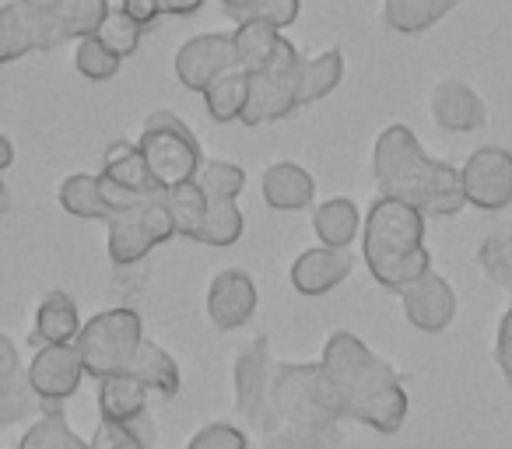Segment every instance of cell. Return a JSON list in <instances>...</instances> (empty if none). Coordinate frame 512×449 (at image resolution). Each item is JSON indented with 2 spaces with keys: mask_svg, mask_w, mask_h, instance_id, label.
<instances>
[{
  "mask_svg": "<svg viewBox=\"0 0 512 449\" xmlns=\"http://www.w3.org/2000/svg\"><path fill=\"white\" fill-rule=\"evenodd\" d=\"M320 365L334 386L344 421H358L379 435H393L404 428L407 407H411L404 383L397 369L379 358L362 337H355L351 330H334L323 344Z\"/></svg>",
  "mask_w": 512,
  "mask_h": 449,
  "instance_id": "obj_1",
  "label": "cell"
},
{
  "mask_svg": "<svg viewBox=\"0 0 512 449\" xmlns=\"http://www.w3.org/2000/svg\"><path fill=\"white\" fill-rule=\"evenodd\" d=\"M372 176L379 183V197L400 200L425 218H453L463 211L460 169L432 158L418 144L411 127L393 123L376 137L372 148Z\"/></svg>",
  "mask_w": 512,
  "mask_h": 449,
  "instance_id": "obj_2",
  "label": "cell"
},
{
  "mask_svg": "<svg viewBox=\"0 0 512 449\" xmlns=\"http://www.w3.org/2000/svg\"><path fill=\"white\" fill-rule=\"evenodd\" d=\"M425 214L390 197H376L362 221V260L376 285L386 292H407L432 274V253L425 250Z\"/></svg>",
  "mask_w": 512,
  "mask_h": 449,
  "instance_id": "obj_3",
  "label": "cell"
},
{
  "mask_svg": "<svg viewBox=\"0 0 512 449\" xmlns=\"http://www.w3.org/2000/svg\"><path fill=\"white\" fill-rule=\"evenodd\" d=\"M341 421V404H337V393L320 362L274 365L267 432L274 428H341Z\"/></svg>",
  "mask_w": 512,
  "mask_h": 449,
  "instance_id": "obj_4",
  "label": "cell"
},
{
  "mask_svg": "<svg viewBox=\"0 0 512 449\" xmlns=\"http://www.w3.org/2000/svg\"><path fill=\"white\" fill-rule=\"evenodd\" d=\"M137 148H141L144 162H148V172L155 179L158 193L172 190V186L193 183L200 165H204V155H200V144L193 137V130L176 113H169V109H158V113H151L144 120Z\"/></svg>",
  "mask_w": 512,
  "mask_h": 449,
  "instance_id": "obj_5",
  "label": "cell"
},
{
  "mask_svg": "<svg viewBox=\"0 0 512 449\" xmlns=\"http://www.w3.org/2000/svg\"><path fill=\"white\" fill-rule=\"evenodd\" d=\"M141 344H144L141 313L127 306H116L95 313L81 327L74 351H78L81 365H85V376L106 379L116 376V372H127Z\"/></svg>",
  "mask_w": 512,
  "mask_h": 449,
  "instance_id": "obj_6",
  "label": "cell"
},
{
  "mask_svg": "<svg viewBox=\"0 0 512 449\" xmlns=\"http://www.w3.org/2000/svg\"><path fill=\"white\" fill-rule=\"evenodd\" d=\"M299 50H295L288 39H281L278 53H274L271 67L264 74H253L249 78V102L242 109V120L246 127H264V123L274 120H288L292 113H299V88H295V78H299L302 67Z\"/></svg>",
  "mask_w": 512,
  "mask_h": 449,
  "instance_id": "obj_7",
  "label": "cell"
},
{
  "mask_svg": "<svg viewBox=\"0 0 512 449\" xmlns=\"http://www.w3.org/2000/svg\"><path fill=\"white\" fill-rule=\"evenodd\" d=\"M169 239H176V221H172L169 207H165V197L155 193V197L141 200L134 211L109 221L106 250L116 267H134L155 246L169 243Z\"/></svg>",
  "mask_w": 512,
  "mask_h": 449,
  "instance_id": "obj_8",
  "label": "cell"
},
{
  "mask_svg": "<svg viewBox=\"0 0 512 449\" xmlns=\"http://www.w3.org/2000/svg\"><path fill=\"white\" fill-rule=\"evenodd\" d=\"M271 379H274V358L267 334L253 337L239 348L232 369L235 386V411L249 421L253 432L264 435L271 425Z\"/></svg>",
  "mask_w": 512,
  "mask_h": 449,
  "instance_id": "obj_9",
  "label": "cell"
},
{
  "mask_svg": "<svg viewBox=\"0 0 512 449\" xmlns=\"http://www.w3.org/2000/svg\"><path fill=\"white\" fill-rule=\"evenodd\" d=\"M64 43L67 36L57 18L39 15L22 0H11L0 8V67L15 64L29 53H53Z\"/></svg>",
  "mask_w": 512,
  "mask_h": 449,
  "instance_id": "obj_10",
  "label": "cell"
},
{
  "mask_svg": "<svg viewBox=\"0 0 512 449\" xmlns=\"http://www.w3.org/2000/svg\"><path fill=\"white\" fill-rule=\"evenodd\" d=\"M463 200L477 211H505L512 204V151L477 148L460 169Z\"/></svg>",
  "mask_w": 512,
  "mask_h": 449,
  "instance_id": "obj_11",
  "label": "cell"
},
{
  "mask_svg": "<svg viewBox=\"0 0 512 449\" xmlns=\"http://www.w3.org/2000/svg\"><path fill=\"white\" fill-rule=\"evenodd\" d=\"M25 376H29L36 397L46 404V411H60V404L81 390L85 365H81L74 344H57V348H39L25 365Z\"/></svg>",
  "mask_w": 512,
  "mask_h": 449,
  "instance_id": "obj_12",
  "label": "cell"
},
{
  "mask_svg": "<svg viewBox=\"0 0 512 449\" xmlns=\"http://www.w3.org/2000/svg\"><path fill=\"white\" fill-rule=\"evenodd\" d=\"M235 64V43L232 32H204V36H193L179 46L176 53V78L190 92H207L214 78H221L225 71H232Z\"/></svg>",
  "mask_w": 512,
  "mask_h": 449,
  "instance_id": "obj_13",
  "label": "cell"
},
{
  "mask_svg": "<svg viewBox=\"0 0 512 449\" xmlns=\"http://www.w3.org/2000/svg\"><path fill=\"white\" fill-rule=\"evenodd\" d=\"M256 306H260V292H256L253 274L239 271V267L214 274L211 288H207V320L214 323V330L232 334V330L246 327L256 316Z\"/></svg>",
  "mask_w": 512,
  "mask_h": 449,
  "instance_id": "obj_14",
  "label": "cell"
},
{
  "mask_svg": "<svg viewBox=\"0 0 512 449\" xmlns=\"http://www.w3.org/2000/svg\"><path fill=\"white\" fill-rule=\"evenodd\" d=\"M404 302V316L414 330L421 334H442L449 330V323L456 320V292L442 274H425L418 285H411L407 292H400Z\"/></svg>",
  "mask_w": 512,
  "mask_h": 449,
  "instance_id": "obj_15",
  "label": "cell"
},
{
  "mask_svg": "<svg viewBox=\"0 0 512 449\" xmlns=\"http://www.w3.org/2000/svg\"><path fill=\"white\" fill-rule=\"evenodd\" d=\"M351 271H355V257L348 250L309 246L292 264V288L306 299H320V295L334 292L337 285H344Z\"/></svg>",
  "mask_w": 512,
  "mask_h": 449,
  "instance_id": "obj_16",
  "label": "cell"
},
{
  "mask_svg": "<svg viewBox=\"0 0 512 449\" xmlns=\"http://www.w3.org/2000/svg\"><path fill=\"white\" fill-rule=\"evenodd\" d=\"M432 116L449 134H474L488 123V106L467 81L446 78L432 88Z\"/></svg>",
  "mask_w": 512,
  "mask_h": 449,
  "instance_id": "obj_17",
  "label": "cell"
},
{
  "mask_svg": "<svg viewBox=\"0 0 512 449\" xmlns=\"http://www.w3.org/2000/svg\"><path fill=\"white\" fill-rule=\"evenodd\" d=\"M260 193L271 211H306L316 200V179L299 162H274L260 179Z\"/></svg>",
  "mask_w": 512,
  "mask_h": 449,
  "instance_id": "obj_18",
  "label": "cell"
},
{
  "mask_svg": "<svg viewBox=\"0 0 512 449\" xmlns=\"http://www.w3.org/2000/svg\"><path fill=\"white\" fill-rule=\"evenodd\" d=\"M81 313L78 302L71 299L67 292H50L36 309V323H32L29 344L32 348H57V344H74L81 334Z\"/></svg>",
  "mask_w": 512,
  "mask_h": 449,
  "instance_id": "obj_19",
  "label": "cell"
},
{
  "mask_svg": "<svg viewBox=\"0 0 512 449\" xmlns=\"http://www.w3.org/2000/svg\"><path fill=\"white\" fill-rule=\"evenodd\" d=\"M148 397L151 393L137 383L130 372H116V376L99 379V393H95V404H99L102 421H116V425H130V421L148 418Z\"/></svg>",
  "mask_w": 512,
  "mask_h": 449,
  "instance_id": "obj_20",
  "label": "cell"
},
{
  "mask_svg": "<svg viewBox=\"0 0 512 449\" xmlns=\"http://www.w3.org/2000/svg\"><path fill=\"white\" fill-rule=\"evenodd\" d=\"M127 372L144 386V390L158 393L162 400H176L179 386H183V376H179L176 358H172L162 344L148 341V337H144V344L137 348V355H134V362H130Z\"/></svg>",
  "mask_w": 512,
  "mask_h": 449,
  "instance_id": "obj_21",
  "label": "cell"
},
{
  "mask_svg": "<svg viewBox=\"0 0 512 449\" xmlns=\"http://www.w3.org/2000/svg\"><path fill=\"white\" fill-rule=\"evenodd\" d=\"M102 176L109 183H116L120 190L134 193V197H155V179L148 172V162H144L141 148L134 141H116L109 144L106 158H102Z\"/></svg>",
  "mask_w": 512,
  "mask_h": 449,
  "instance_id": "obj_22",
  "label": "cell"
},
{
  "mask_svg": "<svg viewBox=\"0 0 512 449\" xmlns=\"http://www.w3.org/2000/svg\"><path fill=\"white\" fill-rule=\"evenodd\" d=\"M313 232H316V239H320V246L348 250L358 239V232H362V214H358L355 200H348V197L323 200L313 211Z\"/></svg>",
  "mask_w": 512,
  "mask_h": 449,
  "instance_id": "obj_23",
  "label": "cell"
},
{
  "mask_svg": "<svg viewBox=\"0 0 512 449\" xmlns=\"http://www.w3.org/2000/svg\"><path fill=\"white\" fill-rule=\"evenodd\" d=\"M281 32L271 29L264 22H253V18H242L239 29L232 32V43H235V64L253 78V74H264L271 67L274 53L281 46Z\"/></svg>",
  "mask_w": 512,
  "mask_h": 449,
  "instance_id": "obj_24",
  "label": "cell"
},
{
  "mask_svg": "<svg viewBox=\"0 0 512 449\" xmlns=\"http://www.w3.org/2000/svg\"><path fill=\"white\" fill-rule=\"evenodd\" d=\"M456 4L460 0H383V22L390 32L414 36V32H425L435 22H442Z\"/></svg>",
  "mask_w": 512,
  "mask_h": 449,
  "instance_id": "obj_25",
  "label": "cell"
},
{
  "mask_svg": "<svg viewBox=\"0 0 512 449\" xmlns=\"http://www.w3.org/2000/svg\"><path fill=\"white\" fill-rule=\"evenodd\" d=\"M344 78V53L341 50H327L313 60H302L299 78H295V88H299V109L313 106V102L327 99Z\"/></svg>",
  "mask_w": 512,
  "mask_h": 449,
  "instance_id": "obj_26",
  "label": "cell"
},
{
  "mask_svg": "<svg viewBox=\"0 0 512 449\" xmlns=\"http://www.w3.org/2000/svg\"><path fill=\"white\" fill-rule=\"evenodd\" d=\"M249 102V74L242 67H232L221 78H214L204 92V106L211 113V120L218 123H232L242 120V109Z\"/></svg>",
  "mask_w": 512,
  "mask_h": 449,
  "instance_id": "obj_27",
  "label": "cell"
},
{
  "mask_svg": "<svg viewBox=\"0 0 512 449\" xmlns=\"http://www.w3.org/2000/svg\"><path fill=\"white\" fill-rule=\"evenodd\" d=\"M60 207L74 218H88V221H113V211L106 207L99 190V176L92 172H74L60 183Z\"/></svg>",
  "mask_w": 512,
  "mask_h": 449,
  "instance_id": "obj_28",
  "label": "cell"
},
{
  "mask_svg": "<svg viewBox=\"0 0 512 449\" xmlns=\"http://www.w3.org/2000/svg\"><path fill=\"white\" fill-rule=\"evenodd\" d=\"M242 229H246V218H242V211H239V204H235V200H211V207H207V218H204V225H200L197 236H193V243L218 246V250H225V246L239 243Z\"/></svg>",
  "mask_w": 512,
  "mask_h": 449,
  "instance_id": "obj_29",
  "label": "cell"
},
{
  "mask_svg": "<svg viewBox=\"0 0 512 449\" xmlns=\"http://www.w3.org/2000/svg\"><path fill=\"white\" fill-rule=\"evenodd\" d=\"M162 197H165V207H169L172 221H176V236H183V239L197 236L200 225H204V218H207V207H211V200L204 197L197 179H193V183H183V186H172V190H165Z\"/></svg>",
  "mask_w": 512,
  "mask_h": 449,
  "instance_id": "obj_30",
  "label": "cell"
},
{
  "mask_svg": "<svg viewBox=\"0 0 512 449\" xmlns=\"http://www.w3.org/2000/svg\"><path fill=\"white\" fill-rule=\"evenodd\" d=\"M18 449H92V442H85L67 425L64 411H46L43 418L25 428Z\"/></svg>",
  "mask_w": 512,
  "mask_h": 449,
  "instance_id": "obj_31",
  "label": "cell"
},
{
  "mask_svg": "<svg viewBox=\"0 0 512 449\" xmlns=\"http://www.w3.org/2000/svg\"><path fill=\"white\" fill-rule=\"evenodd\" d=\"M477 264L488 274V281H495L498 288L512 292V221H502L498 229H491L477 246Z\"/></svg>",
  "mask_w": 512,
  "mask_h": 449,
  "instance_id": "obj_32",
  "label": "cell"
},
{
  "mask_svg": "<svg viewBox=\"0 0 512 449\" xmlns=\"http://www.w3.org/2000/svg\"><path fill=\"white\" fill-rule=\"evenodd\" d=\"M46 414V404L36 397L29 386V376H15L8 383H0V428L25 425V421H39Z\"/></svg>",
  "mask_w": 512,
  "mask_h": 449,
  "instance_id": "obj_33",
  "label": "cell"
},
{
  "mask_svg": "<svg viewBox=\"0 0 512 449\" xmlns=\"http://www.w3.org/2000/svg\"><path fill=\"white\" fill-rule=\"evenodd\" d=\"M109 11H113L109 0H64L57 11V22L64 29V36L78 43V39H88L99 32V25L106 22Z\"/></svg>",
  "mask_w": 512,
  "mask_h": 449,
  "instance_id": "obj_34",
  "label": "cell"
},
{
  "mask_svg": "<svg viewBox=\"0 0 512 449\" xmlns=\"http://www.w3.org/2000/svg\"><path fill=\"white\" fill-rule=\"evenodd\" d=\"M92 449H151L155 446V421L141 418L130 425H116V421H99L92 439Z\"/></svg>",
  "mask_w": 512,
  "mask_h": 449,
  "instance_id": "obj_35",
  "label": "cell"
},
{
  "mask_svg": "<svg viewBox=\"0 0 512 449\" xmlns=\"http://www.w3.org/2000/svg\"><path fill=\"white\" fill-rule=\"evenodd\" d=\"M95 39H99L102 46H106L113 57L127 60L137 53V46H141L144 39V25L134 22V18L127 15L123 8H113L106 15V22L99 25V32H95Z\"/></svg>",
  "mask_w": 512,
  "mask_h": 449,
  "instance_id": "obj_36",
  "label": "cell"
},
{
  "mask_svg": "<svg viewBox=\"0 0 512 449\" xmlns=\"http://www.w3.org/2000/svg\"><path fill=\"white\" fill-rule=\"evenodd\" d=\"M197 186L204 190L207 200H235L246 186V172L235 162H221V158H204L197 172Z\"/></svg>",
  "mask_w": 512,
  "mask_h": 449,
  "instance_id": "obj_37",
  "label": "cell"
},
{
  "mask_svg": "<svg viewBox=\"0 0 512 449\" xmlns=\"http://www.w3.org/2000/svg\"><path fill=\"white\" fill-rule=\"evenodd\" d=\"M260 439L264 449H341V428H274Z\"/></svg>",
  "mask_w": 512,
  "mask_h": 449,
  "instance_id": "obj_38",
  "label": "cell"
},
{
  "mask_svg": "<svg viewBox=\"0 0 512 449\" xmlns=\"http://www.w3.org/2000/svg\"><path fill=\"white\" fill-rule=\"evenodd\" d=\"M120 64H123V60L113 57V53H109L95 36L78 39V46H74V67H78V74H81V78H88V81L116 78V74H120Z\"/></svg>",
  "mask_w": 512,
  "mask_h": 449,
  "instance_id": "obj_39",
  "label": "cell"
},
{
  "mask_svg": "<svg viewBox=\"0 0 512 449\" xmlns=\"http://www.w3.org/2000/svg\"><path fill=\"white\" fill-rule=\"evenodd\" d=\"M120 8L127 11L134 22H141L144 29H148V25L158 22L162 15H169V18L193 15V11L204 8V0H123Z\"/></svg>",
  "mask_w": 512,
  "mask_h": 449,
  "instance_id": "obj_40",
  "label": "cell"
},
{
  "mask_svg": "<svg viewBox=\"0 0 512 449\" xmlns=\"http://www.w3.org/2000/svg\"><path fill=\"white\" fill-rule=\"evenodd\" d=\"M186 449H249V435L232 421H211L200 432H193Z\"/></svg>",
  "mask_w": 512,
  "mask_h": 449,
  "instance_id": "obj_41",
  "label": "cell"
},
{
  "mask_svg": "<svg viewBox=\"0 0 512 449\" xmlns=\"http://www.w3.org/2000/svg\"><path fill=\"white\" fill-rule=\"evenodd\" d=\"M302 4L299 0H256L253 8H249L246 18H253V22H264L271 25V29H288V25L299 18Z\"/></svg>",
  "mask_w": 512,
  "mask_h": 449,
  "instance_id": "obj_42",
  "label": "cell"
},
{
  "mask_svg": "<svg viewBox=\"0 0 512 449\" xmlns=\"http://www.w3.org/2000/svg\"><path fill=\"white\" fill-rule=\"evenodd\" d=\"M495 362L502 369L505 383L512 386V306L505 309V316L498 320V337H495Z\"/></svg>",
  "mask_w": 512,
  "mask_h": 449,
  "instance_id": "obj_43",
  "label": "cell"
},
{
  "mask_svg": "<svg viewBox=\"0 0 512 449\" xmlns=\"http://www.w3.org/2000/svg\"><path fill=\"white\" fill-rule=\"evenodd\" d=\"M25 365H22V355H18L15 341L8 334H0V383H8V379L22 376Z\"/></svg>",
  "mask_w": 512,
  "mask_h": 449,
  "instance_id": "obj_44",
  "label": "cell"
},
{
  "mask_svg": "<svg viewBox=\"0 0 512 449\" xmlns=\"http://www.w3.org/2000/svg\"><path fill=\"white\" fill-rule=\"evenodd\" d=\"M22 4H29V8L39 11V15L57 18V11H60V4H64V0H22Z\"/></svg>",
  "mask_w": 512,
  "mask_h": 449,
  "instance_id": "obj_45",
  "label": "cell"
},
{
  "mask_svg": "<svg viewBox=\"0 0 512 449\" xmlns=\"http://www.w3.org/2000/svg\"><path fill=\"white\" fill-rule=\"evenodd\" d=\"M253 4H256V0H221V8H225L228 15H235V18H239V22L249 15V8H253Z\"/></svg>",
  "mask_w": 512,
  "mask_h": 449,
  "instance_id": "obj_46",
  "label": "cell"
},
{
  "mask_svg": "<svg viewBox=\"0 0 512 449\" xmlns=\"http://www.w3.org/2000/svg\"><path fill=\"white\" fill-rule=\"evenodd\" d=\"M11 162H15V144H11L8 137L0 134V172L11 169Z\"/></svg>",
  "mask_w": 512,
  "mask_h": 449,
  "instance_id": "obj_47",
  "label": "cell"
},
{
  "mask_svg": "<svg viewBox=\"0 0 512 449\" xmlns=\"http://www.w3.org/2000/svg\"><path fill=\"white\" fill-rule=\"evenodd\" d=\"M8 207H11V190H8V183L0 179V214L8 211Z\"/></svg>",
  "mask_w": 512,
  "mask_h": 449,
  "instance_id": "obj_48",
  "label": "cell"
}]
</instances>
